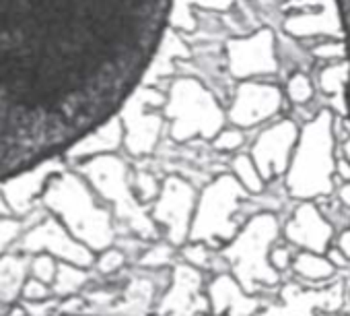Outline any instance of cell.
I'll use <instances>...</instances> for the list:
<instances>
[{
    "instance_id": "obj_17",
    "label": "cell",
    "mask_w": 350,
    "mask_h": 316,
    "mask_svg": "<svg viewBox=\"0 0 350 316\" xmlns=\"http://www.w3.org/2000/svg\"><path fill=\"white\" fill-rule=\"evenodd\" d=\"M344 153H346V162L350 164V141H346V147H344Z\"/></svg>"
},
{
    "instance_id": "obj_10",
    "label": "cell",
    "mask_w": 350,
    "mask_h": 316,
    "mask_svg": "<svg viewBox=\"0 0 350 316\" xmlns=\"http://www.w3.org/2000/svg\"><path fill=\"white\" fill-rule=\"evenodd\" d=\"M295 269L299 275L307 277V279H315V281H323L334 273V263L323 258L317 252H303L297 256L295 260Z\"/></svg>"
},
{
    "instance_id": "obj_13",
    "label": "cell",
    "mask_w": 350,
    "mask_h": 316,
    "mask_svg": "<svg viewBox=\"0 0 350 316\" xmlns=\"http://www.w3.org/2000/svg\"><path fill=\"white\" fill-rule=\"evenodd\" d=\"M338 7V17H340V27H342V42L346 48V62H348V83H346V104H348V114H350V0H336Z\"/></svg>"
},
{
    "instance_id": "obj_18",
    "label": "cell",
    "mask_w": 350,
    "mask_h": 316,
    "mask_svg": "<svg viewBox=\"0 0 350 316\" xmlns=\"http://www.w3.org/2000/svg\"><path fill=\"white\" fill-rule=\"evenodd\" d=\"M60 316H83V314H60Z\"/></svg>"
},
{
    "instance_id": "obj_11",
    "label": "cell",
    "mask_w": 350,
    "mask_h": 316,
    "mask_svg": "<svg viewBox=\"0 0 350 316\" xmlns=\"http://www.w3.org/2000/svg\"><path fill=\"white\" fill-rule=\"evenodd\" d=\"M233 172H235L237 182L245 191H250V193H260L262 191L264 178H262V174H260V170H258V166H256V162L252 160V157H247V155L237 157V160L233 162Z\"/></svg>"
},
{
    "instance_id": "obj_2",
    "label": "cell",
    "mask_w": 350,
    "mask_h": 316,
    "mask_svg": "<svg viewBox=\"0 0 350 316\" xmlns=\"http://www.w3.org/2000/svg\"><path fill=\"white\" fill-rule=\"evenodd\" d=\"M332 116L321 112L301 134L288 172V191L301 199L327 195L332 191Z\"/></svg>"
},
{
    "instance_id": "obj_4",
    "label": "cell",
    "mask_w": 350,
    "mask_h": 316,
    "mask_svg": "<svg viewBox=\"0 0 350 316\" xmlns=\"http://www.w3.org/2000/svg\"><path fill=\"white\" fill-rule=\"evenodd\" d=\"M239 197L241 193L237 178L223 176L213 186H208L198 207V219L194 223L192 238L223 236L221 228L229 226V215L235 209Z\"/></svg>"
},
{
    "instance_id": "obj_1",
    "label": "cell",
    "mask_w": 350,
    "mask_h": 316,
    "mask_svg": "<svg viewBox=\"0 0 350 316\" xmlns=\"http://www.w3.org/2000/svg\"><path fill=\"white\" fill-rule=\"evenodd\" d=\"M175 0H0V180L103 128L154 62Z\"/></svg>"
},
{
    "instance_id": "obj_14",
    "label": "cell",
    "mask_w": 350,
    "mask_h": 316,
    "mask_svg": "<svg viewBox=\"0 0 350 316\" xmlns=\"http://www.w3.org/2000/svg\"><path fill=\"white\" fill-rule=\"evenodd\" d=\"M311 93H313V89H311V83H309L307 77L295 75V77L291 79V83H288V95H291L293 101L303 104V101H307V99L311 97Z\"/></svg>"
},
{
    "instance_id": "obj_15",
    "label": "cell",
    "mask_w": 350,
    "mask_h": 316,
    "mask_svg": "<svg viewBox=\"0 0 350 316\" xmlns=\"http://www.w3.org/2000/svg\"><path fill=\"white\" fill-rule=\"evenodd\" d=\"M241 141H243V136L239 130H225L215 136V147L221 151H233L241 145Z\"/></svg>"
},
{
    "instance_id": "obj_7",
    "label": "cell",
    "mask_w": 350,
    "mask_h": 316,
    "mask_svg": "<svg viewBox=\"0 0 350 316\" xmlns=\"http://www.w3.org/2000/svg\"><path fill=\"white\" fill-rule=\"evenodd\" d=\"M192 203H194V193L186 182L178 178L167 180L154 215H157V221L169 230V240L173 244H182L188 234L190 217H192Z\"/></svg>"
},
{
    "instance_id": "obj_12",
    "label": "cell",
    "mask_w": 350,
    "mask_h": 316,
    "mask_svg": "<svg viewBox=\"0 0 350 316\" xmlns=\"http://www.w3.org/2000/svg\"><path fill=\"white\" fill-rule=\"evenodd\" d=\"M319 83L325 93H344L348 83V62L344 60L325 69L319 77Z\"/></svg>"
},
{
    "instance_id": "obj_5",
    "label": "cell",
    "mask_w": 350,
    "mask_h": 316,
    "mask_svg": "<svg viewBox=\"0 0 350 316\" xmlns=\"http://www.w3.org/2000/svg\"><path fill=\"white\" fill-rule=\"evenodd\" d=\"M299 138V130L293 122H280L272 128H268L258 145L254 147L252 160L256 162L260 174L264 180L280 174L288 166V155Z\"/></svg>"
},
{
    "instance_id": "obj_9",
    "label": "cell",
    "mask_w": 350,
    "mask_h": 316,
    "mask_svg": "<svg viewBox=\"0 0 350 316\" xmlns=\"http://www.w3.org/2000/svg\"><path fill=\"white\" fill-rule=\"evenodd\" d=\"M286 238L299 246H303L307 252H317L321 254L332 238V228L327 221L313 209V207H303L295 213V217L286 226Z\"/></svg>"
},
{
    "instance_id": "obj_3",
    "label": "cell",
    "mask_w": 350,
    "mask_h": 316,
    "mask_svg": "<svg viewBox=\"0 0 350 316\" xmlns=\"http://www.w3.org/2000/svg\"><path fill=\"white\" fill-rule=\"evenodd\" d=\"M167 114L173 118L171 132L178 141L190 138L194 134L211 138L217 136L223 126V114L217 101L192 79H184L173 85Z\"/></svg>"
},
{
    "instance_id": "obj_6",
    "label": "cell",
    "mask_w": 350,
    "mask_h": 316,
    "mask_svg": "<svg viewBox=\"0 0 350 316\" xmlns=\"http://www.w3.org/2000/svg\"><path fill=\"white\" fill-rule=\"evenodd\" d=\"M231 71L239 77H254V75H268L276 71L274 60V36L270 29H262L252 38L235 40L229 46Z\"/></svg>"
},
{
    "instance_id": "obj_16",
    "label": "cell",
    "mask_w": 350,
    "mask_h": 316,
    "mask_svg": "<svg viewBox=\"0 0 350 316\" xmlns=\"http://www.w3.org/2000/svg\"><path fill=\"white\" fill-rule=\"evenodd\" d=\"M340 197H342V201H344V203L350 207V182L342 186V193H340Z\"/></svg>"
},
{
    "instance_id": "obj_8",
    "label": "cell",
    "mask_w": 350,
    "mask_h": 316,
    "mask_svg": "<svg viewBox=\"0 0 350 316\" xmlns=\"http://www.w3.org/2000/svg\"><path fill=\"white\" fill-rule=\"evenodd\" d=\"M280 108V91L272 85L262 83H245L241 85L237 99L233 104L231 120L237 126H252L258 124Z\"/></svg>"
}]
</instances>
